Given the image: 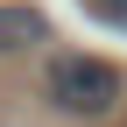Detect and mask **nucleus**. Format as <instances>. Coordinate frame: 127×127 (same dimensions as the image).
<instances>
[{
    "instance_id": "1",
    "label": "nucleus",
    "mask_w": 127,
    "mask_h": 127,
    "mask_svg": "<svg viewBox=\"0 0 127 127\" xmlns=\"http://www.w3.org/2000/svg\"><path fill=\"white\" fill-rule=\"evenodd\" d=\"M42 99H50V113H64V120H106L120 106V71L106 57L64 50V57H50V71H42Z\"/></svg>"
},
{
    "instance_id": "2",
    "label": "nucleus",
    "mask_w": 127,
    "mask_h": 127,
    "mask_svg": "<svg viewBox=\"0 0 127 127\" xmlns=\"http://www.w3.org/2000/svg\"><path fill=\"white\" fill-rule=\"evenodd\" d=\"M35 42H50V21H42V7H28V0L0 7V57H14V50H35Z\"/></svg>"
},
{
    "instance_id": "3",
    "label": "nucleus",
    "mask_w": 127,
    "mask_h": 127,
    "mask_svg": "<svg viewBox=\"0 0 127 127\" xmlns=\"http://www.w3.org/2000/svg\"><path fill=\"white\" fill-rule=\"evenodd\" d=\"M85 14L106 21V28H127V0H85Z\"/></svg>"
}]
</instances>
